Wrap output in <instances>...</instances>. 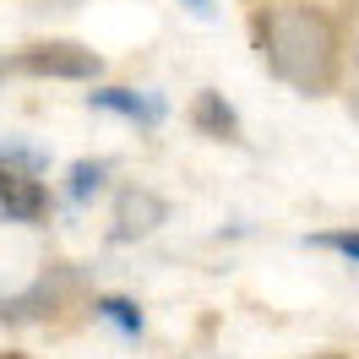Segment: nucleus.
Instances as JSON below:
<instances>
[{
    "label": "nucleus",
    "mask_w": 359,
    "mask_h": 359,
    "mask_svg": "<svg viewBox=\"0 0 359 359\" xmlns=\"http://www.w3.org/2000/svg\"><path fill=\"white\" fill-rule=\"evenodd\" d=\"M44 207H49V196L33 185V180L0 169V224H39Z\"/></svg>",
    "instance_id": "4"
},
{
    "label": "nucleus",
    "mask_w": 359,
    "mask_h": 359,
    "mask_svg": "<svg viewBox=\"0 0 359 359\" xmlns=\"http://www.w3.org/2000/svg\"><path fill=\"white\" fill-rule=\"evenodd\" d=\"M88 104L93 109H109V114H126L136 126H158L169 114V104L158 93H131V88H98V93H88Z\"/></svg>",
    "instance_id": "5"
},
{
    "label": "nucleus",
    "mask_w": 359,
    "mask_h": 359,
    "mask_svg": "<svg viewBox=\"0 0 359 359\" xmlns=\"http://www.w3.org/2000/svg\"><path fill=\"white\" fill-rule=\"evenodd\" d=\"M6 71H27V76H71V82H93L104 60L93 49H76V44H44V49H27L17 60H0Z\"/></svg>",
    "instance_id": "2"
},
{
    "label": "nucleus",
    "mask_w": 359,
    "mask_h": 359,
    "mask_svg": "<svg viewBox=\"0 0 359 359\" xmlns=\"http://www.w3.org/2000/svg\"><path fill=\"white\" fill-rule=\"evenodd\" d=\"M185 11H191L196 22H212V17H218V6H212V0H185Z\"/></svg>",
    "instance_id": "11"
},
{
    "label": "nucleus",
    "mask_w": 359,
    "mask_h": 359,
    "mask_svg": "<svg viewBox=\"0 0 359 359\" xmlns=\"http://www.w3.org/2000/svg\"><path fill=\"white\" fill-rule=\"evenodd\" d=\"M104 175H109V163H71V180H66V196L71 202H88V196H98L104 191Z\"/></svg>",
    "instance_id": "6"
},
{
    "label": "nucleus",
    "mask_w": 359,
    "mask_h": 359,
    "mask_svg": "<svg viewBox=\"0 0 359 359\" xmlns=\"http://www.w3.org/2000/svg\"><path fill=\"white\" fill-rule=\"evenodd\" d=\"M196 126H207V131H224V136H234V109H229L218 93H202L196 98Z\"/></svg>",
    "instance_id": "8"
},
{
    "label": "nucleus",
    "mask_w": 359,
    "mask_h": 359,
    "mask_svg": "<svg viewBox=\"0 0 359 359\" xmlns=\"http://www.w3.org/2000/svg\"><path fill=\"white\" fill-rule=\"evenodd\" d=\"M311 245H327V250H337V256L359 262V229H332V234H316Z\"/></svg>",
    "instance_id": "10"
},
{
    "label": "nucleus",
    "mask_w": 359,
    "mask_h": 359,
    "mask_svg": "<svg viewBox=\"0 0 359 359\" xmlns=\"http://www.w3.org/2000/svg\"><path fill=\"white\" fill-rule=\"evenodd\" d=\"M163 218H169V207L158 202L153 191H126V196L114 202V240H142V234H153Z\"/></svg>",
    "instance_id": "3"
},
{
    "label": "nucleus",
    "mask_w": 359,
    "mask_h": 359,
    "mask_svg": "<svg viewBox=\"0 0 359 359\" xmlns=\"http://www.w3.org/2000/svg\"><path fill=\"white\" fill-rule=\"evenodd\" d=\"M262 60L272 66V76H283L299 93H327L337 76V44L327 17H316L305 6H278L262 17Z\"/></svg>",
    "instance_id": "1"
},
{
    "label": "nucleus",
    "mask_w": 359,
    "mask_h": 359,
    "mask_svg": "<svg viewBox=\"0 0 359 359\" xmlns=\"http://www.w3.org/2000/svg\"><path fill=\"white\" fill-rule=\"evenodd\" d=\"M93 311L104 316L109 327H120V332H126V337H142V311H136L131 299H98Z\"/></svg>",
    "instance_id": "9"
},
{
    "label": "nucleus",
    "mask_w": 359,
    "mask_h": 359,
    "mask_svg": "<svg viewBox=\"0 0 359 359\" xmlns=\"http://www.w3.org/2000/svg\"><path fill=\"white\" fill-rule=\"evenodd\" d=\"M0 163L6 169H49V153L44 147H27L17 136H0Z\"/></svg>",
    "instance_id": "7"
}]
</instances>
